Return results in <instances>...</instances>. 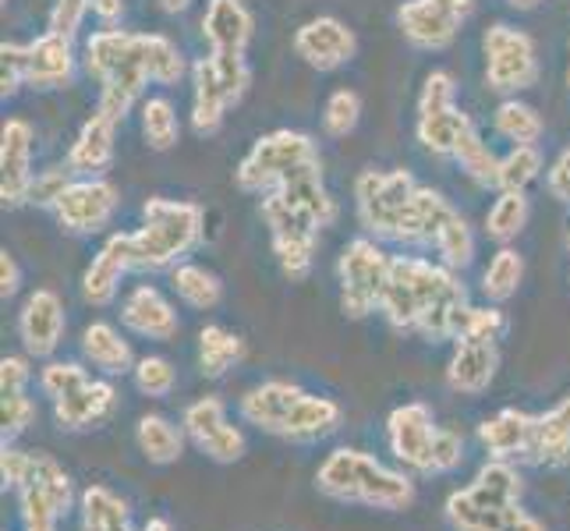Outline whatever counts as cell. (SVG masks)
<instances>
[{
	"instance_id": "obj_1",
	"label": "cell",
	"mask_w": 570,
	"mask_h": 531,
	"mask_svg": "<svg viewBox=\"0 0 570 531\" xmlns=\"http://www.w3.org/2000/svg\"><path fill=\"white\" fill-rule=\"evenodd\" d=\"M468 308V291L458 281V269L422 255H393L380 316L397 333H411L429 344L458 341Z\"/></svg>"
},
{
	"instance_id": "obj_2",
	"label": "cell",
	"mask_w": 570,
	"mask_h": 531,
	"mask_svg": "<svg viewBox=\"0 0 570 531\" xmlns=\"http://www.w3.org/2000/svg\"><path fill=\"white\" fill-rule=\"evenodd\" d=\"M238 415L266 432V436L291 443H320L341 429L344 407L333 397L312 393L291 380H266L245 390V397L238 401Z\"/></svg>"
},
{
	"instance_id": "obj_3",
	"label": "cell",
	"mask_w": 570,
	"mask_h": 531,
	"mask_svg": "<svg viewBox=\"0 0 570 531\" xmlns=\"http://www.w3.org/2000/svg\"><path fill=\"white\" fill-rule=\"evenodd\" d=\"M316 489L347 507L383 510V514H404L415 507V479L401 468L383 464L376 454H365L358 446H337L316 468Z\"/></svg>"
},
{
	"instance_id": "obj_4",
	"label": "cell",
	"mask_w": 570,
	"mask_h": 531,
	"mask_svg": "<svg viewBox=\"0 0 570 531\" xmlns=\"http://www.w3.org/2000/svg\"><path fill=\"white\" fill-rule=\"evenodd\" d=\"M521 489L518 464L489 458L475 479L446 496L443 518L454 531H546V524L521 507Z\"/></svg>"
},
{
	"instance_id": "obj_5",
	"label": "cell",
	"mask_w": 570,
	"mask_h": 531,
	"mask_svg": "<svg viewBox=\"0 0 570 531\" xmlns=\"http://www.w3.org/2000/svg\"><path fill=\"white\" fill-rule=\"evenodd\" d=\"M0 479L18 496L22 531H57L75 507V482L68 468L47 450H18L0 443Z\"/></svg>"
},
{
	"instance_id": "obj_6",
	"label": "cell",
	"mask_w": 570,
	"mask_h": 531,
	"mask_svg": "<svg viewBox=\"0 0 570 531\" xmlns=\"http://www.w3.org/2000/svg\"><path fill=\"white\" fill-rule=\"evenodd\" d=\"M206 213L185 199H149L142 206V227L125 230L131 273H160L185 263V255L203 242Z\"/></svg>"
},
{
	"instance_id": "obj_7",
	"label": "cell",
	"mask_w": 570,
	"mask_h": 531,
	"mask_svg": "<svg viewBox=\"0 0 570 531\" xmlns=\"http://www.w3.org/2000/svg\"><path fill=\"white\" fill-rule=\"evenodd\" d=\"M386 446L407 471L422 479L450 475L464 464V436L454 429H443L422 401H407L386 415Z\"/></svg>"
},
{
	"instance_id": "obj_8",
	"label": "cell",
	"mask_w": 570,
	"mask_h": 531,
	"mask_svg": "<svg viewBox=\"0 0 570 531\" xmlns=\"http://www.w3.org/2000/svg\"><path fill=\"white\" fill-rule=\"evenodd\" d=\"M415 191L419 181L411 177V170H362L355 181V209L362 227L376 242L407 245Z\"/></svg>"
},
{
	"instance_id": "obj_9",
	"label": "cell",
	"mask_w": 570,
	"mask_h": 531,
	"mask_svg": "<svg viewBox=\"0 0 570 531\" xmlns=\"http://www.w3.org/2000/svg\"><path fill=\"white\" fill-rule=\"evenodd\" d=\"M308 164H320L316 142L305 131L277 128L248 149V156L234 170V181H238L242 191L266 195L273 188H281L294 170H302Z\"/></svg>"
},
{
	"instance_id": "obj_10",
	"label": "cell",
	"mask_w": 570,
	"mask_h": 531,
	"mask_svg": "<svg viewBox=\"0 0 570 531\" xmlns=\"http://www.w3.org/2000/svg\"><path fill=\"white\" fill-rule=\"evenodd\" d=\"M390 263L393 255H386L376 238H355L344 245L337 259V284L347 319H368L372 312H380L390 281Z\"/></svg>"
},
{
	"instance_id": "obj_11",
	"label": "cell",
	"mask_w": 570,
	"mask_h": 531,
	"mask_svg": "<svg viewBox=\"0 0 570 531\" xmlns=\"http://www.w3.org/2000/svg\"><path fill=\"white\" fill-rule=\"evenodd\" d=\"M263 220L269 227V245L287 281H305L312 273V259H316L320 245V224L298 206H291L284 195L266 191L263 195Z\"/></svg>"
},
{
	"instance_id": "obj_12",
	"label": "cell",
	"mask_w": 570,
	"mask_h": 531,
	"mask_svg": "<svg viewBox=\"0 0 570 531\" xmlns=\"http://www.w3.org/2000/svg\"><path fill=\"white\" fill-rule=\"evenodd\" d=\"M485 50V86L493 92H521L539 82L535 39L514 26H493L482 36Z\"/></svg>"
},
{
	"instance_id": "obj_13",
	"label": "cell",
	"mask_w": 570,
	"mask_h": 531,
	"mask_svg": "<svg viewBox=\"0 0 570 531\" xmlns=\"http://www.w3.org/2000/svg\"><path fill=\"white\" fill-rule=\"evenodd\" d=\"M181 429H185L188 443L213 464H238L248 454L245 432L230 422L227 404L216 397V393H206V397L191 401L185 407Z\"/></svg>"
},
{
	"instance_id": "obj_14",
	"label": "cell",
	"mask_w": 570,
	"mask_h": 531,
	"mask_svg": "<svg viewBox=\"0 0 570 531\" xmlns=\"http://www.w3.org/2000/svg\"><path fill=\"white\" fill-rule=\"evenodd\" d=\"M471 11L475 0H404L397 8V26L411 47L446 50L461 36Z\"/></svg>"
},
{
	"instance_id": "obj_15",
	"label": "cell",
	"mask_w": 570,
	"mask_h": 531,
	"mask_svg": "<svg viewBox=\"0 0 570 531\" xmlns=\"http://www.w3.org/2000/svg\"><path fill=\"white\" fill-rule=\"evenodd\" d=\"M117 206H121V191L110 181H104V177H75L68 191L57 199L53 216L61 230L86 238V234H100L114 220Z\"/></svg>"
},
{
	"instance_id": "obj_16",
	"label": "cell",
	"mask_w": 570,
	"mask_h": 531,
	"mask_svg": "<svg viewBox=\"0 0 570 531\" xmlns=\"http://www.w3.org/2000/svg\"><path fill=\"white\" fill-rule=\"evenodd\" d=\"M68 330L65 298L53 287H36L18 308V341L29 358H53Z\"/></svg>"
},
{
	"instance_id": "obj_17",
	"label": "cell",
	"mask_w": 570,
	"mask_h": 531,
	"mask_svg": "<svg viewBox=\"0 0 570 531\" xmlns=\"http://www.w3.org/2000/svg\"><path fill=\"white\" fill-rule=\"evenodd\" d=\"M294 53L316 71H337L358 53V39L341 18L320 14V18H308V22L294 32Z\"/></svg>"
},
{
	"instance_id": "obj_18",
	"label": "cell",
	"mask_w": 570,
	"mask_h": 531,
	"mask_svg": "<svg viewBox=\"0 0 570 531\" xmlns=\"http://www.w3.org/2000/svg\"><path fill=\"white\" fill-rule=\"evenodd\" d=\"M32 177V125L11 117L0 131V199L4 206L29 203Z\"/></svg>"
},
{
	"instance_id": "obj_19",
	"label": "cell",
	"mask_w": 570,
	"mask_h": 531,
	"mask_svg": "<svg viewBox=\"0 0 570 531\" xmlns=\"http://www.w3.org/2000/svg\"><path fill=\"white\" fill-rule=\"evenodd\" d=\"M117 390L110 380H86L82 386H75L71 393H65L61 401H53V422L65 432H89L100 429L104 422L114 419L117 411Z\"/></svg>"
},
{
	"instance_id": "obj_20",
	"label": "cell",
	"mask_w": 570,
	"mask_h": 531,
	"mask_svg": "<svg viewBox=\"0 0 570 531\" xmlns=\"http://www.w3.org/2000/svg\"><path fill=\"white\" fill-rule=\"evenodd\" d=\"M535 440V415H528L521 407H500L497 415H489L479 425V443L493 461L528 464Z\"/></svg>"
},
{
	"instance_id": "obj_21",
	"label": "cell",
	"mask_w": 570,
	"mask_h": 531,
	"mask_svg": "<svg viewBox=\"0 0 570 531\" xmlns=\"http://www.w3.org/2000/svg\"><path fill=\"white\" fill-rule=\"evenodd\" d=\"M121 326L128 333H135V337H146V341H174L181 330V319L178 312H174V305L164 298L160 287L153 284H139L135 287L125 305H121Z\"/></svg>"
},
{
	"instance_id": "obj_22",
	"label": "cell",
	"mask_w": 570,
	"mask_h": 531,
	"mask_svg": "<svg viewBox=\"0 0 570 531\" xmlns=\"http://www.w3.org/2000/svg\"><path fill=\"white\" fill-rule=\"evenodd\" d=\"M500 368V351L489 341H468L458 337L454 354L446 362V386L454 393H464V397H479L497 380Z\"/></svg>"
},
{
	"instance_id": "obj_23",
	"label": "cell",
	"mask_w": 570,
	"mask_h": 531,
	"mask_svg": "<svg viewBox=\"0 0 570 531\" xmlns=\"http://www.w3.org/2000/svg\"><path fill=\"white\" fill-rule=\"evenodd\" d=\"M75 78V47L61 32H43L26 43V86L32 89H65Z\"/></svg>"
},
{
	"instance_id": "obj_24",
	"label": "cell",
	"mask_w": 570,
	"mask_h": 531,
	"mask_svg": "<svg viewBox=\"0 0 570 531\" xmlns=\"http://www.w3.org/2000/svg\"><path fill=\"white\" fill-rule=\"evenodd\" d=\"M125 273H131L128 263V245H125V234H110L107 245L92 255V263L82 273V298L96 308H107L114 305L117 291H121Z\"/></svg>"
},
{
	"instance_id": "obj_25",
	"label": "cell",
	"mask_w": 570,
	"mask_h": 531,
	"mask_svg": "<svg viewBox=\"0 0 570 531\" xmlns=\"http://www.w3.org/2000/svg\"><path fill=\"white\" fill-rule=\"evenodd\" d=\"M227 107H234V100L220 71L213 65V57L195 61L191 65V128L199 135H216L224 125Z\"/></svg>"
},
{
	"instance_id": "obj_26",
	"label": "cell",
	"mask_w": 570,
	"mask_h": 531,
	"mask_svg": "<svg viewBox=\"0 0 570 531\" xmlns=\"http://www.w3.org/2000/svg\"><path fill=\"white\" fill-rule=\"evenodd\" d=\"M252 14L245 0H209L203 14V36L213 53H245L252 43Z\"/></svg>"
},
{
	"instance_id": "obj_27",
	"label": "cell",
	"mask_w": 570,
	"mask_h": 531,
	"mask_svg": "<svg viewBox=\"0 0 570 531\" xmlns=\"http://www.w3.org/2000/svg\"><path fill=\"white\" fill-rule=\"evenodd\" d=\"M114 135H117V121H110L100 110H92V117L78 131V139L71 142L68 170L75 177H100L114 164Z\"/></svg>"
},
{
	"instance_id": "obj_28",
	"label": "cell",
	"mask_w": 570,
	"mask_h": 531,
	"mask_svg": "<svg viewBox=\"0 0 570 531\" xmlns=\"http://www.w3.org/2000/svg\"><path fill=\"white\" fill-rule=\"evenodd\" d=\"M532 468H567L570 464V393L546 411L535 415V440L532 454H528Z\"/></svg>"
},
{
	"instance_id": "obj_29",
	"label": "cell",
	"mask_w": 570,
	"mask_h": 531,
	"mask_svg": "<svg viewBox=\"0 0 570 531\" xmlns=\"http://www.w3.org/2000/svg\"><path fill=\"white\" fill-rule=\"evenodd\" d=\"M78 344H82V358L92 368H100L104 376H131L135 354L131 344L125 341V333L114 323H89Z\"/></svg>"
},
{
	"instance_id": "obj_30",
	"label": "cell",
	"mask_w": 570,
	"mask_h": 531,
	"mask_svg": "<svg viewBox=\"0 0 570 531\" xmlns=\"http://www.w3.org/2000/svg\"><path fill=\"white\" fill-rule=\"evenodd\" d=\"M185 429L174 425L167 415H142L135 422V446L139 454L156 464V468H167V464H178L185 454Z\"/></svg>"
},
{
	"instance_id": "obj_31",
	"label": "cell",
	"mask_w": 570,
	"mask_h": 531,
	"mask_svg": "<svg viewBox=\"0 0 570 531\" xmlns=\"http://www.w3.org/2000/svg\"><path fill=\"white\" fill-rule=\"evenodd\" d=\"M78 514H82V531H135L131 507L107 485H89L78 496Z\"/></svg>"
},
{
	"instance_id": "obj_32",
	"label": "cell",
	"mask_w": 570,
	"mask_h": 531,
	"mask_svg": "<svg viewBox=\"0 0 570 531\" xmlns=\"http://www.w3.org/2000/svg\"><path fill=\"white\" fill-rule=\"evenodd\" d=\"M245 358V341L227 326H203L199 333V368L206 380H224L227 372Z\"/></svg>"
},
{
	"instance_id": "obj_33",
	"label": "cell",
	"mask_w": 570,
	"mask_h": 531,
	"mask_svg": "<svg viewBox=\"0 0 570 531\" xmlns=\"http://www.w3.org/2000/svg\"><path fill=\"white\" fill-rule=\"evenodd\" d=\"M170 287L174 294L188 305V308H199V312H209L220 305L224 298V284L216 277L213 269L199 266V263H178L170 269Z\"/></svg>"
},
{
	"instance_id": "obj_34",
	"label": "cell",
	"mask_w": 570,
	"mask_h": 531,
	"mask_svg": "<svg viewBox=\"0 0 570 531\" xmlns=\"http://www.w3.org/2000/svg\"><path fill=\"white\" fill-rule=\"evenodd\" d=\"M458 209L450 206L436 188L419 185L415 206H411V227H407V245H436L440 230Z\"/></svg>"
},
{
	"instance_id": "obj_35",
	"label": "cell",
	"mask_w": 570,
	"mask_h": 531,
	"mask_svg": "<svg viewBox=\"0 0 570 531\" xmlns=\"http://www.w3.org/2000/svg\"><path fill=\"white\" fill-rule=\"evenodd\" d=\"M471 125V117L461 107H446V110H432V114H419L415 121V135L419 142L432 153V156H454V146L461 139V131Z\"/></svg>"
},
{
	"instance_id": "obj_36",
	"label": "cell",
	"mask_w": 570,
	"mask_h": 531,
	"mask_svg": "<svg viewBox=\"0 0 570 531\" xmlns=\"http://www.w3.org/2000/svg\"><path fill=\"white\" fill-rule=\"evenodd\" d=\"M454 160H458V167H461L479 188H497V181H500V156L482 142V135H479L475 121H471V125L461 131V139H458V146H454Z\"/></svg>"
},
{
	"instance_id": "obj_37",
	"label": "cell",
	"mask_w": 570,
	"mask_h": 531,
	"mask_svg": "<svg viewBox=\"0 0 570 531\" xmlns=\"http://www.w3.org/2000/svg\"><path fill=\"white\" fill-rule=\"evenodd\" d=\"M139 47H142V65L149 71V82H160V86L181 82L188 65H185L178 43H170V39L160 32H149V36H139Z\"/></svg>"
},
{
	"instance_id": "obj_38",
	"label": "cell",
	"mask_w": 570,
	"mask_h": 531,
	"mask_svg": "<svg viewBox=\"0 0 570 531\" xmlns=\"http://www.w3.org/2000/svg\"><path fill=\"white\" fill-rule=\"evenodd\" d=\"M528 213H532V206H528L524 191H500L497 203L485 213V234L500 245H510L524 230Z\"/></svg>"
},
{
	"instance_id": "obj_39",
	"label": "cell",
	"mask_w": 570,
	"mask_h": 531,
	"mask_svg": "<svg viewBox=\"0 0 570 531\" xmlns=\"http://www.w3.org/2000/svg\"><path fill=\"white\" fill-rule=\"evenodd\" d=\"M524 281V259H521V252H514L510 245H503L493 259H489L485 273H482V294L493 305L507 302V298H514L518 287Z\"/></svg>"
},
{
	"instance_id": "obj_40",
	"label": "cell",
	"mask_w": 570,
	"mask_h": 531,
	"mask_svg": "<svg viewBox=\"0 0 570 531\" xmlns=\"http://www.w3.org/2000/svg\"><path fill=\"white\" fill-rule=\"evenodd\" d=\"M142 139L149 149L156 153H167L178 146L181 139V125H178V110L167 100V96H149L142 100Z\"/></svg>"
},
{
	"instance_id": "obj_41",
	"label": "cell",
	"mask_w": 570,
	"mask_h": 531,
	"mask_svg": "<svg viewBox=\"0 0 570 531\" xmlns=\"http://www.w3.org/2000/svg\"><path fill=\"white\" fill-rule=\"evenodd\" d=\"M493 128L514 146H535L542 135V117L535 107H528L521 100H503L493 114Z\"/></svg>"
},
{
	"instance_id": "obj_42",
	"label": "cell",
	"mask_w": 570,
	"mask_h": 531,
	"mask_svg": "<svg viewBox=\"0 0 570 531\" xmlns=\"http://www.w3.org/2000/svg\"><path fill=\"white\" fill-rule=\"evenodd\" d=\"M436 255L440 263L450 266V269H468L471 263H475V230H471V224L464 220L461 213H454L446 220V227L440 230L436 238Z\"/></svg>"
},
{
	"instance_id": "obj_43",
	"label": "cell",
	"mask_w": 570,
	"mask_h": 531,
	"mask_svg": "<svg viewBox=\"0 0 570 531\" xmlns=\"http://www.w3.org/2000/svg\"><path fill=\"white\" fill-rule=\"evenodd\" d=\"M131 383H135V390L142 393V397L164 401V397H170L174 390H178V368H174V362H167L164 354H146V358L135 362Z\"/></svg>"
},
{
	"instance_id": "obj_44",
	"label": "cell",
	"mask_w": 570,
	"mask_h": 531,
	"mask_svg": "<svg viewBox=\"0 0 570 531\" xmlns=\"http://www.w3.org/2000/svg\"><path fill=\"white\" fill-rule=\"evenodd\" d=\"M542 174V153L535 146H514L500 156V191H524Z\"/></svg>"
},
{
	"instance_id": "obj_45",
	"label": "cell",
	"mask_w": 570,
	"mask_h": 531,
	"mask_svg": "<svg viewBox=\"0 0 570 531\" xmlns=\"http://www.w3.org/2000/svg\"><path fill=\"white\" fill-rule=\"evenodd\" d=\"M362 121V100L355 89H337L330 92L326 110H323V128L330 139H347Z\"/></svg>"
},
{
	"instance_id": "obj_46",
	"label": "cell",
	"mask_w": 570,
	"mask_h": 531,
	"mask_svg": "<svg viewBox=\"0 0 570 531\" xmlns=\"http://www.w3.org/2000/svg\"><path fill=\"white\" fill-rule=\"evenodd\" d=\"M36 422V401L29 393H4L0 397V440L14 443Z\"/></svg>"
},
{
	"instance_id": "obj_47",
	"label": "cell",
	"mask_w": 570,
	"mask_h": 531,
	"mask_svg": "<svg viewBox=\"0 0 570 531\" xmlns=\"http://www.w3.org/2000/svg\"><path fill=\"white\" fill-rule=\"evenodd\" d=\"M86 380H89V368H82L78 362H47L39 368V390H43V397L50 404L61 401L75 386H82Z\"/></svg>"
},
{
	"instance_id": "obj_48",
	"label": "cell",
	"mask_w": 570,
	"mask_h": 531,
	"mask_svg": "<svg viewBox=\"0 0 570 531\" xmlns=\"http://www.w3.org/2000/svg\"><path fill=\"white\" fill-rule=\"evenodd\" d=\"M503 330H507V316H503V312H500L497 305H485V308H475V305H471V308H468V316H464L461 337L497 344V341L503 337Z\"/></svg>"
},
{
	"instance_id": "obj_49",
	"label": "cell",
	"mask_w": 570,
	"mask_h": 531,
	"mask_svg": "<svg viewBox=\"0 0 570 531\" xmlns=\"http://www.w3.org/2000/svg\"><path fill=\"white\" fill-rule=\"evenodd\" d=\"M71 181H75V174L71 170H61V167L36 174L32 177V188H29V203L32 206H43V209H53L57 199H61V195L68 191Z\"/></svg>"
},
{
	"instance_id": "obj_50",
	"label": "cell",
	"mask_w": 570,
	"mask_h": 531,
	"mask_svg": "<svg viewBox=\"0 0 570 531\" xmlns=\"http://www.w3.org/2000/svg\"><path fill=\"white\" fill-rule=\"evenodd\" d=\"M26 86V47L22 43H4L0 47V96H14Z\"/></svg>"
},
{
	"instance_id": "obj_51",
	"label": "cell",
	"mask_w": 570,
	"mask_h": 531,
	"mask_svg": "<svg viewBox=\"0 0 570 531\" xmlns=\"http://www.w3.org/2000/svg\"><path fill=\"white\" fill-rule=\"evenodd\" d=\"M446 107H458L454 100V78L446 71H432L422 86L419 96V114H432V110H446Z\"/></svg>"
},
{
	"instance_id": "obj_52",
	"label": "cell",
	"mask_w": 570,
	"mask_h": 531,
	"mask_svg": "<svg viewBox=\"0 0 570 531\" xmlns=\"http://www.w3.org/2000/svg\"><path fill=\"white\" fill-rule=\"evenodd\" d=\"M89 0H57L53 11H50V32H61V36H75L82 29L86 14H89Z\"/></svg>"
},
{
	"instance_id": "obj_53",
	"label": "cell",
	"mask_w": 570,
	"mask_h": 531,
	"mask_svg": "<svg viewBox=\"0 0 570 531\" xmlns=\"http://www.w3.org/2000/svg\"><path fill=\"white\" fill-rule=\"evenodd\" d=\"M29 383H32L29 358H22V354L0 358V397L4 393H29Z\"/></svg>"
},
{
	"instance_id": "obj_54",
	"label": "cell",
	"mask_w": 570,
	"mask_h": 531,
	"mask_svg": "<svg viewBox=\"0 0 570 531\" xmlns=\"http://www.w3.org/2000/svg\"><path fill=\"white\" fill-rule=\"evenodd\" d=\"M546 188L557 203L570 206V146L557 156V164L546 174Z\"/></svg>"
},
{
	"instance_id": "obj_55",
	"label": "cell",
	"mask_w": 570,
	"mask_h": 531,
	"mask_svg": "<svg viewBox=\"0 0 570 531\" xmlns=\"http://www.w3.org/2000/svg\"><path fill=\"white\" fill-rule=\"evenodd\" d=\"M18 287H22V269H18L11 252H0V298H14Z\"/></svg>"
},
{
	"instance_id": "obj_56",
	"label": "cell",
	"mask_w": 570,
	"mask_h": 531,
	"mask_svg": "<svg viewBox=\"0 0 570 531\" xmlns=\"http://www.w3.org/2000/svg\"><path fill=\"white\" fill-rule=\"evenodd\" d=\"M125 11V0H92V14L100 18V22H114V18H121Z\"/></svg>"
},
{
	"instance_id": "obj_57",
	"label": "cell",
	"mask_w": 570,
	"mask_h": 531,
	"mask_svg": "<svg viewBox=\"0 0 570 531\" xmlns=\"http://www.w3.org/2000/svg\"><path fill=\"white\" fill-rule=\"evenodd\" d=\"M139 531H174V524L167 521V518H160V514H156V518H149Z\"/></svg>"
},
{
	"instance_id": "obj_58",
	"label": "cell",
	"mask_w": 570,
	"mask_h": 531,
	"mask_svg": "<svg viewBox=\"0 0 570 531\" xmlns=\"http://www.w3.org/2000/svg\"><path fill=\"white\" fill-rule=\"evenodd\" d=\"M160 8H164L167 14H181V11L191 8V0H160Z\"/></svg>"
},
{
	"instance_id": "obj_59",
	"label": "cell",
	"mask_w": 570,
	"mask_h": 531,
	"mask_svg": "<svg viewBox=\"0 0 570 531\" xmlns=\"http://www.w3.org/2000/svg\"><path fill=\"white\" fill-rule=\"evenodd\" d=\"M510 8H518V11H532V8H539L542 0H507Z\"/></svg>"
},
{
	"instance_id": "obj_60",
	"label": "cell",
	"mask_w": 570,
	"mask_h": 531,
	"mask_svg": "<svg viewBox=\"0 0 570 531\" xmlns=\"http://www.w3.org/2000/svg\"><path fill=\"white\" fill-rule=\"evenodd\" d=\"M567 248H570V242H567Z\"/></svg>"
}]
</instances>
